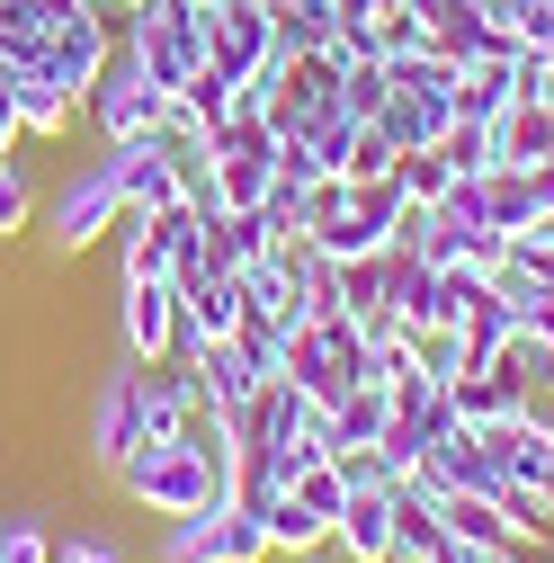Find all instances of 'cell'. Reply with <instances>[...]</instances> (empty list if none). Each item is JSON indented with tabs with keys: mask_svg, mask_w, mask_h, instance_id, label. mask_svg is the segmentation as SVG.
<instances>
[{
	"mask_svg": "<svg viewBox=\"0 0 554 563\" xmlns=\"http://www.w3.org/2000/svg\"><path fill=\"white\" fill-rule=\"evenodd\" d=\"M188 420H197V376H188L179 358H125V349H117V367H108L99 394H90L81 448H90L99 474H117L134 448L188 439Z\"/></svg>",
	"mask_w": 554,
	"mask_h": 563,
	"instance_id": "6da1fadb",
	"label": "cell"
},
{
	"mask_svg": "<svg viewBox=\"0 0 554 563\" xmlns=\"http://www.w3.org/2000/svg\"><path fill=\"white\" fill-rule=\"evenodd\" d=\"M117 492L144 519H188V510H224L233 501V465H215L197 439H162V448H134L125 465H117Z\"/></svg>",
	"mask_w": 554,
	"mask_h": 563,
	"instance_id": "7a4b0ae2",
	"label": "cell"
},
{
	"mask_svg": "<svg viewBox=\"0 0 554 563\" xmlns=\"http://www.w3.org/2000/svg\"><path fill=\"white\" fill-rule=\"evenodd\" d=\"M268 188H277V134L259 117H233L206 134V179H197L206 216H259Z\"/></svg>",
	"mask_w": 554,
	"mask_h": 563,
	"instance_id": "3957f363",
	"label": "cell"
},
{
	"mask_svg": "<svg viewBox=\"0 0 554 563\" xmlns=\"http://www.w3.org/2000/svg\"><path fill=\"white\" fill-rule=\"evenodd\" d=\"M117 216H125L117 162H108V153L73 162V170H63V188L45 197V242H54V260H81V251H99V242L117 233Z\"/></svg>",
	"mask_w": 554,
	"mask_h": 563,
	"instance_id": "277c9868",
	"label": "cell"
},
{
	"mask_svg": "<svg viewBox=\"0 0 554 563\" xmlns=\"http://www.w3.org/2000/svg\"><path fill=\"white\" fill-rule=\"evenodd\" d=\"M117 54L144 63V73L179 99L197 73H206V10H188V0H153V10H134L117 27Z\"/></svg>",
	"mask_w": 554,
	"mask_h": 563,
	"instance_id": "5b68a950",
	"label": "cell"
},
{
	"mask_svg": "<svg viewBox=\"0 0 554 563\" xmlns=\"http://www.w3.org/2000/svg\"><path fill=\"white\" fill-rule=\"evenodd\" d=\"M170 108H179V99L144 73V63H125V54H117L108 73H99V90L81 99V125L99 134V153H117V144H144V134H162Z\"/></svg>",
	"mask_w": 554,
	"mask_h": 563,
	"instance_id": "8992f818",
	"label": "cell"
},
{
	"mask_svg": "<svg viewBox=\"0 0 554 563\" xmlns=\"http://www.w3.org/2000/svg\"><path fill=\"white\" fill-rule=\"evenodd\" d=\"M117 349L125 358H170L179 349V287L170 277H117Z\"/></svg>",
	"mask_w": 554,
	"mask_h": 563,
	"instance_id": "52a82bcc",
	"label": "cell"
},
{
	"mask_svg": "<svg viewBox=\"0 0 554 563\" xmlns=\"http://www.w3.org/2000/svg\"><path fill=\"white\" fill-rule=\"evenodd\" d=\"M268 54H277V10L268 0H224V10H206V63H215L224 81H251Z\"/></svg>",
	"mask_w": 554,
	"mask_h": 563,
	"instance_id": "ba28073f",
	"label": "cell"
},
{
	"mask_svg": "<svg viewBox=\"0 0 554 563\" xmlns=\"http://www.w3.org/2000/svg\"><path fill=\"white\" fill-rule=\"evenodd\" d=\"M197 376V402L206 411H224V420H251V402L268 394V376L242 358V340H215V349H197V358H179Z\"/></svg>",
	"mask_w": 554,
	"mask_h": 563,
	"instance_id": "9c48e42d",
	"label": "cell"
},
{
	"mask_svg": "<svg viewBox=\"0 0 554 563\" xmlns=\"http://www.w3.org/2000/svg\"><path fill=\"white\" fill-rule=\"evenodd\" d=\"M108 162H117L125 206H144V216H162V206H179V197H188V170L170 162V144H162V134H144V144H117Z\"/></svg>",
	"mask_w": 554,
	"mask_h": 563,
	"instance_id": "30bf717a",
	"label": "cell"
},
{
	"mask_svg": "<svg viewBox=\"0 0 554 563\" xmlns=\"http://www.w3.org/2000/svg\"><path fill=\"white\" fill-rule=\"evenodd\" d=\"M447 402H456V420H465V430H501V420H519V411H536L528 402V385L492 358V367H465L456 385H447Z\"/></svg>",
	"mask_w": 554,
	"mask_h": 563,
	"instance_id": "8fae6325",
	"label": "cell"
},
{
	"mask_svg": "<svg viewBox=\"0 0 554 563\" xmlns=\"http://www.w3.org/2000/svg\"><path fill=\"white\" fill-rule=\"evenodd\" d=\"M340 563H394V492H350V510L331 519Z\"/></svg>",
	"mask_w": 554,
	"mask_h": 563,
	"instance_id": "7c38bea8",
	"label": "cell"
},
{
	"mask_svg": "<svg viewBox=\"0 0 554 563\" xmlns=\"http://www.w3.org/2000/svg\"><path fill=\"white\" fill-rule=\"evenodd\" d=\"M483 439H492V456H501L510 483H545L554 474V411L545 402L519 411V420H501V430H483Z\"/></svg>",
	"mask_w": 554,
	"mask_h": 563,
	"instance_id": "4fadbf2b",
	"label": "cell"
},
{
	"mask_svg": "<svg viewBox=\"0 0 554 563\" xmlns=\"http://www.w3.org/2000/svg\"><path fill=\"white\" fill-rule=\"evenodd\" d=\"M519 108V45L492 54V63H474V73H456V117L465 125H501Z\"/></svg>",
	"mask_w": 554,
	"mask_h": 563,
	"instance_id": "5bb4252c",
	"label": "cell"
},
{
	"mask_svg": "<svg viewBox=\"0 0 554 563\" xmlns=\"http://www.w3.org/2000/svg\"><path fill=\"white\" fill-rule=\"evenodd\" d=\"M510 340H519V296H510V287H483V296L465 305V331H456L465 367H492Z\"/></svg>",
	"mask_w": 554,
	"mask_h": 563,
	"instance_id": "9a60e30c",
	"label": "cell"
},
{
	"mask_svg": "<svg viewBox=\"0 0 554 563\" xmlns=\"http://www.w3.org/2000/svg\"><path fill=\"white\" fill-rule=\"evenodd\" d=\"M385 420H394V385H350V394L322 411V439H331V456L340 448H376Z\"/></svg>",
	"mask_w": 554,
	"mask_h": 563,
	"instance_id": "2e32d148",
	"label": "cell"
},
{
	"mask_svg": "<svg viewBox=\"0 0 554 563\" xmlns=\"http://www.w3.org/2000/svg\"><path fill=\"white\" fill-rule=\"evenodd\" d=\"M10 90H19V134H27V144H73V125H81L73 90H54L45 73H19Z\"/></svg>",
	"mask_w": 554,
	"mask_h": 563,
	"instance_id": "e0dca14e",
	"label": "cell"
},
{
	"mask_svg": "<svg viewBox=\"0 0 554 563\" xmlns=\"http://www.w3.org/2000/svg\"><path fill=\"white\" fill-rule=\"evenodd\" d=\"M483 206H492V233H501V242H519V233L545 224V188H536V170H483Z\"/></svg>",
	"mask_w": 554,
	"mask_h": 563,
	"instance_id": "ac0fdd59",
	"label": "cell"
},
{
	"mask_svg": "<svg viewBox=\"0 0 554 563\" xmlns=\"http://www.w3.org/2000/svg\"><path fill=\"white\" fill-rule=\"evenodd\" d=\"M492 144H501V170H545V162H554V108L519 99V108L492 125Z\"/></svg>",
	"mask_w": 554,
	"mask_h": 563,
	"instance_id": "d6986e66",
	"label": "cell"
},
{
	"mask_svg": "<svg viewBox=\"0 0 554 563\" xmlns=\"http://www.w3.org/2000/svg\"><path fill=\"white\" fill-rule=\"evenodd\" d=\"M439 519H447V537H456V545H519V537H510V519H501V501H483V492H447Z\"/></svg>",
	"mask_w": 554,
	"mask_h": 563,
	"instance_id": "ffe728a7",
	"label": "cell"
},
{
	"mask_svg": "<svg viewBox=\"0 0 554 563\" xmlns=\"http://www.w3.org/2000/svg\"><path fill=\"white\" fill-rule=\"evenodd\" d=\"M233 510V501H224ZM224 510H188L162 528V563H224Z\"/></svg>",
	"mask_w": 554,
	"mask_h": 563,
	"instance_id": "44dd1931",
	"label": "cell"
},
{
	"mask_svg": "<svg viewBox=\"0 0 554 563\" xmlns=\"http://www.w3.org/2000/svg\"><path fill=\"white\" fill-rule=\"evenodd\" d=\"M36 216H45V197H36V170H27L19 153H0V242H19Z\"/></svg>",
	"mask_w": 554,
	"mask_h": 563,
	"instance_id": "7402d4cb",
	"label": "cell"
},
{
	"mask_svg": "<svg viewBox=\"0 0 554 563\" xmlns=\"http://www.w3.org/2000/svg\"><path fill=\"white\" fill-rule=\"evenodd\" d=\"M394 188H402L411 206H439V197L456 188V162H447L439 144H430V153H402V162H394Z\"/></svg>",
	"mask_w": 554,
	"mask_h": 563,
	"instance_id": "603a6c76",
	"label": "cell"
},
{
	"mask_svg": "<svg viewBox=\"0 0 554 563\" xmlns=\"http://www.w3.org/2000/svg\"><path fill=\"white\" fill-rule=\"evenodd\" d=\"M501 367L528 385V402H545L554 411V340H536V331H519L510 349H501Z\"/></svg>",
	"mask_w": 554,
	"mask_h": 563,
	"instance_id": "cb8c5ba5",
	"label": "cell"
},
{
	"mask_svg": "<svg viewBox=\"0 0 554 563\" xmlns=\"http://www.w3.org/2000/svg\"><path fill=\"white\" fill-rule=\"evenodd\" d=\"M385 99H394V73H385L376 54H358V63H350V81H340V108H350L358 125H376V117H385Z\"/></svg>",
	"mask_w": 554,
	"mask_h": 563,
	"instance_id": "d4e9b609",
	"label": "cell"
},
{
	"mask_svg": "<svg viewBox=\"0 0 554 563\" xmlns=\"http://www.w3.org/2000/svg\"><path fill=\"white\" fill-rule=\"evenodd\" d=\"M287 492H296V501H304V510H313V519H322V528H331V519H340V510H350V474H340V465H331V456H322V465H313V474H296V483H287Z\"/></svg>",
	"mask_w": 554,
	"mask_h": 563,
	"instance_id": "484cf974",
	"label": "cell"
},
{
	"mask_svg": "<svg viewBox=\"0 0 554 563\" xmlns=\"http://www.w3.org/2000/svg\"><path fill=\"white\" fill-rule=\"evenodd\" d=\"M0 563H54V528L36 510H10L0 519Z\"/></svg>",
	"mask_w": 554,
	"mask_h": 563,
	"instance_id": "4316f807",
	"label": "cell"
},
{
	"mask_svg": "<svg viewBox=\"0 0 554 563\" xmlns=\"http://www.w3.org/2000/svg\"><path fill=\"white\" fill-rule=\"evenodd\" d=\"M268 554H277V545H268V519L233 501V510H224V563H268Z\"/></svg>",
	"mask_w": 554,
	"mask_h": 563,
	"instance_id": "83f0119b",
	"label": "cell"
},
{
	"mask_svg": "<svg viewBox=\"0 0 554 563\" xmlns=\"http://www.w3.org/2000/svg\"><path fill=\"white\" fill-rule=\"evenodd\" d=\"M510 45L519 54H554V0H510Z\"/></svg>",
	"mask_w": 554,
	"mask_h": 563,
	"instance_id": "f1b7e54d",
	"label": "cell"
},
{
	"mask_svg": "<svg viewBox=\"0 0 554 563\" xmlns=\"http://www.w3.org/2000/svg\"><path fill=\"white\" fill-rule=\"evenodd\" d=\"M331 465H340V474H350V492H394V483H402V474H394V465H385L376 448H340Z\"/></svg>",
	"mask_w": 554,
	"mask_h": 563,
	"instance_id": "f546056e",
	"label": "cell"
},
{
	"mask_svg": "<svg viewBox=\"0 0 554 563\" xmlns=\"http://www.w3.org/2000/svg\"><path fill=\"white\" fill-rule=\"evenodd\" d=\"M350 179H394V144H385V125H358V153H350Z\"/></svg>",
	"mask_w": 554,
	"mask_h": 563,
	"instance_id": "4dcf8cb0",
	"label": "cell"
},
{
	"mask_svg": "<svg viewBox=\"0 0 554 563\" xmlns=\"http://www.w3.org/2000/svg\"><path fill=\"white\" fill-rule=\"evenodd\" d=\"M510 296H519V331L554 340V277H536V287H510Z\"/></svg>",
	"mask_w": 554,
	"mask_h": 563,
	"instance_id": "1f68e13d",
	"label": "cell"
},
{
	"mask_svg": "<svg viewBox=\"0 0 554 563\" xmlns=\"http://www.w3.org/2000/svg\"><path fill=\"white\" fill-rule=\"evenodd\" d=\"M54 563H134L117 537H54Z\"/></svg>",
	"mask_w": 554,
	"mask_h": 563,
	"instance_id": "d6a6232c",
	"label": "cell"
},
{
	"mask_svg": "<svg viewBox=\"0 0 554 563\" xmlns=\"http://www.w3.org/2000/svg\"><path fill=\"white\" fill-rule=\"evenodd\" d=\"M439 563H536V554H519V545H439Z\"/></svg>",
	"mask_w": 554,
	"mask_h": 563,
	"instance_id": "836d02e7",
	"label": "cell"
},
{
	"mask_svg": "<svg viewBox=\"0 0 554 563\" xmlns=\"http://www.w3.org/2000/svg\"><path fill=\"white\" fill-rule=\"evenodd\" d=\"M27 134H19V90H10V73H0V153H19Z\"/></svg>",
	"mask_w": 554,
	"mask_h": 563,
	"instance_id": "e575fe53",
	"label": "cell"
},
{
	"mask_svg": "<svg viewBox=\"0 0 554 563\" xmlns=\"http://www.w3.org/2000/svg\"><path fill=\"white\" fill-rule=\"evenodd\" d=\"M108 10H117V27H125V19H134V10H153V0H108Z\"/></svg>",
	"mask_w": 554,
	"mask_h": 563,
	"instance_id": "d590c367",
	"label": "cell"
},
{
	"mask_svg": "<svg viewBox=\"0 0 554 563\" xmlns=\"http://www.w3.org/2000/svg\"><path fill=\"white\" fill-rule=\"evenodd\" d=\"M536 188H545V216H554V162H545V170H536Z\"/></svg>",
	"mask_w": 554,
	"mask_h": 563,
	"instance_id": "8d00e7d4",
	"label": "cell"
},
{
	"mask_svg": "<svg viewBox=\"0 0 554 563\" xmlns=\"http://www.w3.org/2000/svg\"><path fill=\"white\" fill-rule=\"evenodd\" d=\"M296 563H340V554H331V545H322V554H296Z\"/></svg>",
	"mask_w": 554,
	"mask_h": 563,
	"instance_id": "74e56055",
	"label": "cell"
},
{
	"mask_svg": "<svg viewBox=\"0 0 554 563\" xmlns=\"http://www.w3.org/2000/svg\"><path fill=\"white\" fill-rule=\"evenodd\" d=\"M188 10H224V0H188Z\"/></svg>",
	"mask_w": 554,
	"mask_h": 563,
	"instance_id": "f35d334b",
	"label": "cell"
},
{
	"mask_svg": "<svg viewBox=\"0 0 554 563\" xmlns=\"http://www.w3.org/2000/svg\"><path fill=\"white\" fill-rule=\"evenodd\" d=\"M536 492H545V501H554V474H545V483H536Z\"/></svg>",
	"mask_w": 554,
	"mask_h": 563,
	"instance_id": "ab89813d",
	"label": "cell"
},
{
	"mask_svg": "<svg viewBox=\"0 0 554 563\" xmlns=\"http://www.w3.org/2000/svg\"><path fill=\"white\" fill-rule=\"evenodd\" d=\"M536 563H554V554H536Z\"/></svg>",
	"mask_w": 554,
	"mask_h": 563,
	"instance_id": "60d3db41",
	"label": "cell"
}]
</instances>
